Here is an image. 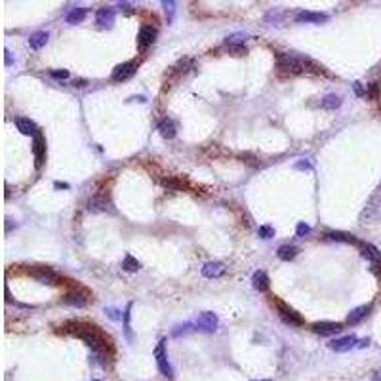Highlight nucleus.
I'll list each match as a JSON object with an SVG mask.
<instances>
[{
    "instance_id": "1",
    "label": "nucleus",
    "mask_w": 381,
    "mask_h": 381,
    "mask_svg": "<svg viewBox=\"0 0 381 381\" xmlns=\"http://www.w3.org/2000/svg\"><path fill=\"white\" fill-rule=\"evenodd\" d=\"M276 61H278V69H282V71H290V73H301L303 69L307 67V63H311L307 57L297 55V54H293V52H288V54H278Z\"/></svg>"
},
{
    "instance_id": "2",
    "label": "nucleus",
    "mask_w": 381,
    "mask_h": 381,
    "mask_svg": "<svg viewBox=\"0 0 381 381\" xmlns=\"http://www.w3.org/2000/svg\"><path fill=\"white\" fill-rule=\"evenodd\" d=\"M74 334L80 337V339H82L88 347H91V351H93V353L103 351L105 339H103V336L99 334V330H97V328H93V326H84L82 330H76Z\"/></svg>"
},
{
    "instance_id": "3",
    "label": "nucleus",
    "mask_w": 381,
    "mask_h": 381,
    "mask_svg": "<svg viewBox=\"0 0 381 381\" xmlns=\"http://www.w3.org/2000/svg\"><path fill=\"white\" fill-rule=\"evenodd\" d=\"M164 343H166L164 339L158 341V345L155 347V359H157V366H158V370H160V374H162L164 378L172 380V378H174V370H172V366H170V362H168L166 345H164Z\"/></svg>"
},
{
    "instance_id": "4",
    "label": "nucleus",
    "mask_w": 381,
    "mask_h": 381,
    "mask_svg": "<svg viewBox=\"0 0 381 381\" xmlns=\"http://www.w3.org/2000/svg\"><path fill=\"white\" fill-rule=\"evenodd\" d=\"M357 337L355 336H343V337H337V339H332L328 343V347L336 353H345V351H351L353 347H357Z\"/></svg>"
},
{
    "instance_id": "5",
    "label": "nucleus",
    "mask_w": 381,
    "mask_h": 381,
    "mask_svg": "<svg viewBox=\"0 0 381 381\" xmlns=\"http://www.w3.org/2000/svg\"><path fill=\"white\" fill-rule=\"evenodd\" d=\"M135 71H137V63H134V61L122 63V65H118V67L112 71V80H116V82H124V80H128V78H132V76H134Z\"/></svg>"
},
{
    "instance_id": "6",
    "label": "nucleus",
    "mask_w": 381,
    "mask_h": 381,
    "mask_svg": "<svg viewBox=\"0 0 381 381\" xmlns=\"http://www.w3.org/2000/svg\"><path fill=\"white\" fill-rule=\"evenodd\" d=\"M155 38H157V29L155 27H151V25L141 27V31L137 35V46H139V50H147L149 46L155 42Z\"/></svg>"
},
{
    "instance_id": "7",
    "label": "nucleus",
    "mask_w": 381,
    "mask_h": 381,
    "mask_svg": "<svg viewBox=\"0 0 381 381\" xmlns=\"http://www.w3.org/2000/svg\"><path fill=\"white\" fill-rule=\"evenodd\" d=\"M197 324L200 326L202 330H206V332H216V330H218V324H219V318H218V314L216 313L204 311V313L199 314Z\"/></svg>"
},
{
    "instance_id": "8",
    "label": "nucleus",
    "mask_w": 381,
    "mask_h": 381,
    "mask_svg": "<svg viewBox=\"0 0 381 381\" xmlns=\"http://www.w3.org/2000/svg\"><path fill=\"white\" fill-rule=\"evenodd\" d=\"M31 276L42 284H57V274L48 267H38V269L31 271Z\"/></svg>"
},
{
    "instance_id": "9",
    "label": "nucleus",
    "mask_w": 381,
    "mask_h": 381,
    "mask_svg": "<svg viewBox=\"0 0 381 381\" xmlns=\"http://www.w3.org/2000/svg\"><path fill=\"white\" fill-rule=\"evenodd\" d=\"M33 153H35V164H36V168H40L46 157V141L44 137H42V134L35 135V139H33Z\"/></svg>"
},
{
    "instance_id": "10",
    "label": "nucleus",
    "mask_w": 381,
    "mask_h": 381,
    "mask_svg": "<svg viewBox=\"0 0 381 381\" xmlns=\"http://www.w3.org/2000/svg\"><path fill=\"white\" fill-rule=\"evenodd\" d=\"M278 313H280V318H282L286 324H290V326H301V324H303V318L295 313L293 309L286 307L284 303H278Z\"/></svg>"
},
{
    "instance_id": "11",
    "label": "nucleus",
    "mask_w": 381,
    "mask_h": 381,
    "mask_svg": "<svg viewBox=\"0 0 381 381\" xmlns=\"http://www.w3.org/2000/svg\"><path fill=\"white\" fill-rule=\"evenodd\" d=\"M88 208L93 210V212H114L112 202L107 197H99V195L91 197L90 200H88Z\"/></svg>"
},
{
    "instance_id": "12",
    "label": "nucleus",
    "mask_w": 381,
    "mask_h": 381,
    "mask_svg": "<svg viewBox=\"0 0 381 381\" xmlns=\"http://www.w3.org/2000/svg\"><path fill=\"white\" fill-rule=\"evenodd\" d=\"M227 267H225L221 261H208L204 267H202V274L206 278H218V276H223Z\"/></svg>"
},
{
    "instance_id": "13",
    "label": "nucleus",
    "mask_w": 381,
    "mask_h": 381,
    "mask_svg": "<svg viewBox=\"0 0 381 381\" xmlns=\"http://www.w3.org/2000/svg\"><path fill=\"white\" fill-rule=\"evenodd\" d=\"M313 330L320 336H334V334L341 332V324L339 322H316Z\"/></svg>"
},
{
    "instance_id": "14",
    "label": "nucleus",
    "mask_w": 381,
    "mask_h": 381,
    "mask_svg": "<svg viewBox=\"0 0 381 381\" xmlns=\"http://www.w3.org/2000/svg\"><path fill=\"white\" fill-rule=\"evenodd\" d=\"M328 16L326 14H320V12H309V10H303V12H297L295 16V21L299 23H320L326 21Z\"/></svg>"
},
{
    "instance_id": "15",
    "label": "nucleus",
    "mask_w": 381,
    "mask_h": 381,
    "mask_svg": "<svg viewBox=\"0 0 381 381\" xmlns=\"http://www.w3.org/2000/svg\"><path fill=\"white\" fill-rule=\"evenodd\" d=\"M95 21L99 23V27L111 29L112 23H114V10L112 8H99L95 14Z\"/></svg>"
},
{
    "instance_id": "16",
    "label": "nucleus",
    "mask_w": 381,
    "mask_h": 381,
    "mask_svg": "<svg viewBox=\"0 0 381 381\" xmlns=\"http://www.w3.org/2000/svg\"><path fill=\"white\" fill-rule=\"evenodd\" d=\"M16 126H18V130L25 135H36L38 134V130H36V124L31 120V118H25V116H18L16 118Z\"/></svg>"
},
{
    "instance_id": "17",
    "label": "nucleus",
    "mask_w": 381,
    "mask_h": 381,
    "mask_svg": "<svg viewBox=\"0 0 381 381\" xmlns=\"http://www.w3.org/2000/svg\"><path fill=\"white\" fill-rule=\"evenodd\" d=\"M252 286L257 291H265L269 288V276L265 271H255L252 274Z\"/></svg>"
},
{
    "instance_id": "18",
    "label": "nucleus",
    "mask_w": 381,
    "mask_h": 381,
    "mask_svg": "<svg viewBox=\"0 0 381 381\" xmlns=\"http://www.w3.org/2000/svg\"><path fill=\"white\" fill-rule=\"evenodd\" d=\"M86 18V10L80 8V6H74V8H69V12L65 14V21L71 25H76V23H82Z\"/></svg>"
},
{
    "instance_id": "19",
    "label": "nucleus",
    "mask_w": 381,
    "mask_h": 381,
    "mask_svg": "<svg viewBox=\"0 0 381 381\" xmlns=\"http://www.w3.org/2000/svg\"><path fill=\"white\" fill-rule=\"evenodd\" d=\"M158 132L164 139H174L176 137V124L170 120V118H164L160 124H158Z\"/></svg>"
},
{
    "instance_id": "20",
    "label": "nucleus",
    "mask_w": 381,
    "mask_h": 381,
    "mask_svg": "<svg viewBox=\"0 0 381 381\" xmlns=\"http://www.w3.org/2000/svg\"><path fill=\"white\" fill-rule=\"evenodd\" d=\"M360 248H362V255H364L368 261H372L374 265H378L381 261V252L376 246H372V244H362Z\"/></svg>"
},
{
    "instance_id": "21",
    "label": "nucleus",
    "mask_w": 381,
    "mask_h": 381,
    "mask_svg": "<svg viewBox=\"0 0 381 381\" xmlns=\"http://www.w3.org/2000/svg\"><path fill=\"white\" fill-rule=\"evenodd\" d=\"M46 42H48V33L46 31H36L29 36V46L33 50H40L42 46H46Z\"/></svg>"
},
{
    "instance_id": "22",
    "label": "nucleus",
    "mask_w": 381,
    "mask_h": 381,
    "mask_svg": "<svg viewBox=\"0 0 381 381\" xmlns=\"http://www.w3.org/2000/svg\"><path fill=\"white\" fill-rule=\"evenodd\" d=\"M370 309H372L370 305H360L357 309H353V311L349 313V316H347V322H349V324H359L360 320L370 313Z\"/></svg>"
},
{
    "instance_id": "23",
    "label": "nucleus",
    "mask_w": 381,
    "mask_h": 381,
    "mask_svg": "<svg viewBox=\"0 0 381 381\" xmlns=\"http://www.w3.org/2000/svg\"><path fill=\"white\" fill-rule=\"evenodd\" d=\"M63 303L71 305V307H76V309H82V307H86V297L82 293H67L63 297Z\"/></svg>"
},
{
    "instance_id": "24",
    "label": "nucleus",
    "mask_w": 381,
    "mask_h": 381,
    "mask_svg": "<svg viewBox=\"0 0 381 381\" xmlns=\"http://www.w3.org/2000/svg\"><path fill=\"white\" fill-rule=\"evenodd\" d=\"M330 240H337V242H351V244H359V240L353 236V235H349V233H339V231H330L328 235H326Z\"/></svg>"
},
{
    "instance_id": "25",
    "label": "nucleus",
    "mask_w": 381,
    "mask_h": 381,
    "mask_svg": "<svg viewBox=\"0 0 381 381\" xmlns=\"http://www.w3.org/2000/svg\"><path fill=\"white\" fill-rule=\"evenodd\" d=\"M297 252H299V250H297L295 246L284 244V246L278 248V252H276V254H278V257H280L282 261H290V259H293V257L297 255Z\"/></svg>"
},
{
    "instance_id": "26",
    "label": "nucleus",
    "mask_w": 381,
    "mask_h": 381,
    "mask_svg": "<svg viewBox=\"0 0 381 381\" xmlns=\"http://www.w3.org/2000/svg\"><path fill=\"white\" fill-rule=\"evenodd\" d=\"M248 38H250V35H246V33H235V35H229L225 38V42H227L229 48L231 46H244V42H246Z\"/></svg>"
},
{
    "instance_id": "27",
    "label": "nucleus",
    "mask_w": 381,
    "mask_h": 381,
    "mask_svg": "<svg viewBox=\"0 0 381 381\" xmlns=\"http://www.w3.org/2000/svg\"><path fill=\"white\" fill-rule=\"evenodd\" d=\"M341 105V97L336 93H328L324 99H322V107L324 109H337Z\"/></svg>"
},
{
    "instance_id": "28",
    "label": "nucleus",
    "mask_w": 381,
    "mask_h": 381,
    "mask_svg": "<svg viewBox=\"0 0 381 381\" xmlns=\"http://www.w3.org/2000/svg\"><path fill=\"white\" fill-rule=\"evenodd\" d=\"M122 267L126 271H130V272H135V271L141 269V263H139L135 257H132V255H126L124 261H122Z\"/></svg>"
},
{
    "instance_id": "29",
    "label": "nucleus",
    "mask_w": 381,
    "mask_h": 381,
    "mask_svg": "<svg viewBox=\"0 0 381 381\" xmlns=\"http://www.w3.org/2000/svg\"><path fill=\"white\" fill-rule=\"evenodd\" d=\"M197 328H193V324H189V322H185V324H180V326H176L174 328V336L180 337V336H187V334H191V332H195Z\"/></svg>"
},
{
    "instance_id": "30",
    "label": "nucleus",
    "mask_w": 381,
    "mask_h": 381,
    "mask_svg": "<svg viewBox=\"0 0 381 381\" xmlns=\"http://www.w3.org/2000/svg\"><path fill=\"white\" fill-rule=\"evenodd\" d=\"M132 303H128V307H126V311H124V332H126V336L132 337V326H130V314H132Z\"/></svg>"
},
{
    "instance_id": "31",
    "label": "nucleus",
    "mask_w": 381,
    "mask_h": 381,
    "mask_svg": "<svg viewBox=\"0 0 381 381\" xmlns=\"http://www.w3.org/2000/svg\"><path fill=\"white\" fill-rule=\"evenodd\" d=\"M162 8H164V12L168 16V21H172L174 19V14H176V2L174 0H164L162 2Z\"/></svg>"
},
{
    "instance_id": "32",
    "label": "nucleus",
    "mask_w": 381,
    "mask_h": 381,
    "mask_svg": "<svg viewBox=\"0 0 381 381\" xmlns=\"http://www.w3.org/2000/svg\"><path fill=\"white\" fill-rule=\"evenodd\" d=\"M162 183V187H166V189H174V191H180L181 189V183L178 180H172V178H164V180L160 181Z\"/></svg>"
},
{
    "instance_id": "33",
    "label": "nucleus",
    "mask_w": 381,
    "mask_h": 381,
    "mask_svg": "<svg viewBox=\"0 0 381 381\" xmlns=\"http://www.w3.org/2000/svg\"><path fill=\"white\" fill-rule=\"evenodd\" d=\"M311 225H307L305 221H301V223H297L295 227V233H297V236H307V235H311Z\"/></svg>"
},
{
    "instance_id": "34",
    "label": "nucleus",
    "mask_w": 381,
    "mask_h": 381,
    "mask_svg": "<svg viewBox=\"0 0 381 381\" xmlns=\"http://www.w3.org/2000/svg\"><path fill=\"white\" fill-rule=\"evenodd\" d=\"M259 236H263V238H272V236H274V229L269 227V225H261V227H259Z\"/></svg>"
},
{
    "instance_id": "35",
    "label": "nucleus",
    "mask_w": 381,
    "mask_h": 381,
    "mask_svg": "<svg viewBox=\"0 0 381 381\" xmlns=\"http://www.w3.org/2000/svg\"><path fill=\"white\" fill-rule=\"evenodd\" d=\"M50 76H52V78L65 80V78H69V71L67 69H61V71H50Z\"/></svg>"
},
{
    "instance_id": "36",
    "label": "nucleus",
    "mask_w": 381,
    "mask_h": 381,
    "mask_svg": "<svg viewBox=\"0 0 381 381\" xmlns=\"http://www.w3.org/2000/svg\"><path fill=\"white\" fill-rule=\"evenodd\" d=\"M105 313L111 316L112 320H122L124 318V313L120 314V311H116V309H112V307H109V309H105Z\"/></svg>"
},
{
    "instance_id": "37",
    "label": "nucleus",
    "mask_w": 381,
    "mask_h": 381,
    "mask_svg": "<svg viewBox=\"0 0 381 381\" xmlns=\"http://www.w3.org/2000/svg\"><path fill=\"white\" fill-rule=\"evenodd\" d=\"M231 50H233L236 55H242V54H246V46H231Z\"/></svg>"
},
{
    "instance_id": "38",
    "label": "nucleus",
    "mask_w": 381,
    "mask_h": 381,
    "mask_svg": "<svg viewBox=\"0 0 381 381\" xmlns=\"http://www.w3.org/2000/svg\"><path fill=\"white\" fill-rule=\"evenodd\" d=\"M353 86H355V91H357V95H366V90L362 88V82H355Z\"/></svg>"
},
{
    "instance_id": "39",
    "label": "nucleus",
    "mask_w": 381,
    "mask_h": 381,
    "mask_svg": "<svg viewBox=\"0 0 381 381\" xmlns=\"http://www.w3.org/2000/svg\"><path fill=\"white\" fill-rule=\"evenodd\" d=\"M295 168L297 170H311L313 166H311V162H299V164H295Z\"/></svg>"
},
{
    "instance_id": "40",
    "label": "nucleus",
    "mask_w": 381,
    "mask_h": 381,
    "mask_svg": "<svg viewBox=\"0 0 381 381\" xmlns=\"http://www.w3.org/2000/svg\"><path fill=\"white\" fill-rule=\"evenodd\" d=\"M54 185H55V189H69L67 183H59V181H55Z\"/></svg>"
},
{
    "instance_id": "41",
    "label": "nucleus",
    "mask_w": 381,
    "mask_h": 381,
    "mask_svg": "<svg viewBox=\"0 0 381 381\" xmlns=\"http://www.w3.org/2000/svg\"><path fill=\"white\" fill-rule=\"evenodd\" d=\"M4 54H6V65H10V63H12V55H10V52H8V50H6Z\"/></svg>"
},
{
    "instance_id": "42",
    "label": "nucleus",
    "mask_w": 381,
    "mask_h": 381,
    "mask_svg": "<svg viewBox=\"0 0 381 381\" xmlns=\"http://www.w3.org/2000/svg\"><path fill=\"white\" fill-rule=\"evenodd\" d=\"M372 381H381V372H376L374 378H372Z\"/></svg>"
},
{
    "instance_id": "43",
    "label": "nucleus",
    "mask_w": 381,
    "mask_h": 381,
    "mask_svg": "<svg viewBox=\"0 0 381 381\" xmlns=\"http://www.w3.org/2000/svg\"><path fill=\"white\" fill-rule=\"evenodd\" d=\"M254 381H271V380H254Z\"/></svg>"
},
{
    "instance_id": "44",
    "label": "nucleus",
    "mask_w": 381,
    "mask_h": 381,
    "mask_svg": "<svg viewBox=\"0 0 381 381\" xmlns=\"http://www.w3.org/2000/svg\"><path fill=\"white\" fill-rule=\"evenodd\" d=\"M93 381H99V380H93Z\"/></svg>"
}]
</instances>
